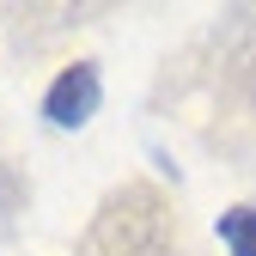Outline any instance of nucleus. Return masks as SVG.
<instances>
[{"mask_svg":"<svg viewBox=\"0 0 256 256\" xmlns=\"http://www.w3.org/2000/svg\"><path fill=\"white\" fill-rule=\"evenodd\" d=\"M74 256H177V214L158 183H116L98 202Z\"/></svg>","mask_w":256,"mask_h":256,"instance_id":"nucleus-1","label":"nucleus"},{"mask_svg":"<svg viewBox=\"0 0 256 256\" xmlns=\"http://www.w3.org/2000/svg\"><path fill=\"white\" fill-rule=\"evenodd\" d=\"M98 98H104L98 68H92V61H74V68H61L55 86L43 92V116H49L55 128H86L92 110H98Z\"/></svg>","mask_w":256,"mask_h":256,"instance_id":"nucleus-2","label":"nucleus"},{"mask_svg":"<svg viewBox=\"0 0 256 256\" xmlns=\"http://www.w3.org/2000/svg\"><path fill=\"white\" fill-rule=\"evenodd\" d=\"M220 244L232 256H256V202H238L220 214Z\"/></svg>","mask_w":256,"mask_h":256,"instance_id":"nucleus-3","label":"nucleus"}]
</instances>
